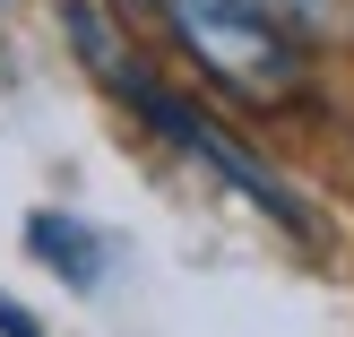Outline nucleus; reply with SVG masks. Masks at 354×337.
<instances>
[{
    "instance_id": "obj_3",
    "label": "nucleus",
    "mask_w": 354,
    "mask_h": 337,
    "mask_svg": "<svg viewBox=\"0 0 354 337\" xmlns=\"http://www.w3.org/2000/svg\"><path fill=\"white\" fill-rule=\"evenodd\" d=\"M26 251L44 259L61 286H78V294H95L104 268H113V242H104L86 217H69V208H35L26 217Z\"/></svg>"
},
{
    "instance_id": "obj_4",
    "label": "nucleus",
    "mask_w": 354,
    "mask_h": 337,
    "mask_svg": "<svg viewBox=\"0 0 354 337\" xmlns=\"http://www.w3.org/2000/svg\"><path fill=\"white\" fill-rule=\"evenodd\" d=\"M277 17H286L294 35H311V26H328V17H337V0H268Z\"/></svg>"
},
{
    "instance_id": "obj_1",
    "label": "nucleus",
    "mask_w": 354,
    "mask_h": 337,
    "mask_svg": "<svg viewBox=\"0 0 354 337\" xmlns=\"http://www.w3.org/2000/svg\"><path fill=\"white\" fill-rule=\"evenodd\" d=\"M69 35H78L86 69H95V78L113 86V95L130 104V113L147 121L156 138H173V147H182L190 165H207V173H216L225 190H242V199H251L259 217H277V225H286V234H311V208L294 199V190L277 182V173L259 165L251 147H242V138H225V130H216V121H207V113H199V104H190V95H173V86L156 78V69H138L130 52H121V35L104 26V17L86 9V0H69Z\"/></svg>"
},
{
    "instance_id": "obj_5",
    "label": "nucleus",
    "mask_w": 354,
    "mask_h": 337,
    "mask_svg": "<svg viewBox=\"0 0 354 337\" xmlns=\"http://www.w3.org/2000/svg\"><path fill=\"white\" fill-rule=\"evenodd\" d=\"M0 337H44V329L26 320V303H9V294H0Z\"/></svg>"
},
{
    "instance_id": "obj_2",
    "label": "nucleus",
    "mask_w": 354,
    "mask_h": 337,
    "mask_svg": "<svg viewBox=\"0 0 354 337\" xmlns=\"http://www.w3.org/2000/svg\"><path fill=\"white\" fill-rule=\"evenodd\" d=\"M173 44L242 104H286L303 86V35L268 0H156Z\"/></svg>"
}]
</instances>
